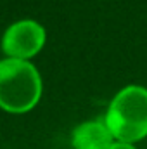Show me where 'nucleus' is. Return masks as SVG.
Wrapping results in <instances>:
<instances>
[{
    "mask_svg": "<svg viewBox=\"0 0 147 149\" xmlns=\"http://www.w3.org/2000/svg\"><path fill=\"white\" fill-rule=\"evenodd\" d=\"M112 134L107 128L106 121H85L76 127L73 132V148L74 149H109L112 142Z\"/></svg>",
    "mask_w": 147,
    "mask_h": 149,
    "instance_id": "obj_4",
    "label": "nucleus"
},
{
    "mask_svg": "<svg viewBox=\"0 0 147 149\" xmlns=\"http://www.w3.org/2000/svg\"><path fill=\"white\" fill-rule=\"evenodd\" d=\"M40 94L42 80L31 63L10 57L0 61V108L26 113L38 102Z\"/></svg>",
    "mask_w": 147,
    "mask_h": 149,
    "instance_id": "obj_2",
    "label": "nucleus"
},
{
    "mask_svg": "<svg viewBox=\"0 0 147 149\" xmlns=\"http://www.w3.org/2000/svg\"><path fill=\"white\" fill-rule=\"evenodd\" d=\"M109 149H135L132 144H126V142H119V141H116Z\"/></svg>",
    "mask_w": 147,
    "mask_h": 149,
    "instance_id": "obj_5",
    "label": "nucleus"
},
{
    "mask_svg": "<svg viewBox=\"0 0 147 149\" xmlns=\"http://www.w3.org/2000/svg\"><path fill=\"white\" fill-rule=\"evenodd\" d=\"M45 43V30L31 19L17 21L7 28L2 38V49L10 59H30Z\"/></svg>",
    "mask_w": 147,
    "mask_h": 149,
    "instance_id": "obj_3",
    "label": "nucleus"
},
{
    "mask_svg": "<svg viewBox=\"0 0 147 149\" xmlns=\"http://www.w3.org/2000/svg\"><path fill=\"white\" fill-rule=\"evenodd\" d=\"M106 125L119 142L132 144L147 135V90L139 85L125 87L111 101Z\"/></svg>",
    "mask_w": 147,
    "mask_h": 149,
    "instance_id": "obj_1",
    "label": "nucleus"
}]
</instances>
